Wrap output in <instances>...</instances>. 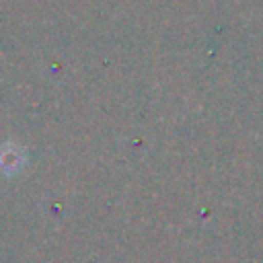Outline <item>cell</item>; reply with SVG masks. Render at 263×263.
<instances>
[{"mask_svg": "<svg viewBox=\"0 0 263 263\" xmlns=\"http://www.w3.org/2000/svg\"><path fill=\"white\" fill-rule=\"evenodd\" d=\"M25 160L23 148L16 144H2L0 146V166L4 171H16Z\"/></svg>", "mask_w": 263, "mask_h": 263, "instance_id": "6da1fadb", "label": "cell"}]
</instances>
